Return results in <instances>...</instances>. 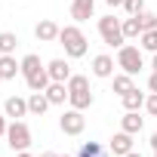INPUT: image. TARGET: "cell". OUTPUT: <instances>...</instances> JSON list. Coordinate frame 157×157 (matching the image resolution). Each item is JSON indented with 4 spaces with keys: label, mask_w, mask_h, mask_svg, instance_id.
Returning <instances> with one entry per match:
<instances>
[{
    "label": "cell",
    "mask_w": 157,
    "mask_h": 157,
    "mask_svg": "<svg viewBox=\"0 0 157 157\" xmlns=\"http://www.w3.org/2000/svg\"><path fill=\"white\" fill-rule=\"evenodd\" d=\"M59 43L65 46V56H68V59H83L86 49H90L86 34L77 28V25H65V28L59 31Z\"/></svg>",
    "instance_id": "6da1fadb"
},
{
    "label": "cell",
    "mask_w": 157,
    "mask_h": 157,
    "mask_svg": "<svg viewBox=\"0 0 157 157\" xmlns=\"http://www.w3.org/2000/svg\"><path fill=\"white\" fill-rule=\"evenodd\" d=\"M68 102L71 108L77 111H86L93 105V93H90V80L83 74H71V80H68Z\"/></svg>",
    "instance_id": "7a4b0ae2"
},
{
    "label": "cell",
    "mask_w": 157,
    "mask_h": 157,
    "mask_svg": "<svg viewBox=\"0 0 157 157\" xmlns=\"http://www.w3.org/2000/svg\"><path fill=\"white\" fill-rule=\"evenodd\" d=\"M99 34H102V40L108 43V46H123V22L120 19H114V16H102L99 19Z\"/></svg>",
    "instance_id": "3957f363"
},
{
    "label": "cell",
    "mask_w": 157,
    "mask_h": 157,
    "mask_svg": "<svg viewBox=\"0 0 157 157\" xmlns=\"http://www.w3.org/2000/svg\"><path fill=\"white\" fill-rule=\"evenodd\" d=\"M142 65H145V59H142V46H120L117 49V68H123V74H139L142 71Z\"/></svg>",
    "instance_id": "277c9868"
},
{
    "label": "cell",
    "mask_w": 157,
    "mask_h": 157,
    "mask_svg": "<svg viewBox=\"0 0 157 157\" xmlns=\"http://www.w3.org/2000/svg\"><path fill=\"white\" fill-rule=\"evenodd\" d=\"M6 139H10V148H13L16 154H19V151H28V145H31V129H28V123H22V120L10 123Z\"/></svg>",
    "instance_id": "5b68a950"
},
{
    "label": "cell",
    "mask_w": 157,
    "mask_h": 157,
    "mask_svg": "<svg viewBox=\"0 0 157 157\" xmlns=\"http://www.w3.org/2000/svg\"><path fill=\"white\" fill-rule=\"evenodd\" d=\"M59 126H62V132H65V136H80V132L86 129V117H83V111L71 108V111H65V114H62Z\"/></svg>",
    "instance_id": "8992f818"
},
{
    "label": "cell",
    "mask_w": 157,
    "mask_h": 157,
    "mask_svg": "<svg viewBox=\"0 0 157 157\" xmlns=\"http://www.w3.org/2000/svg\"><path fill=\"white\" fill-rule=\"evenodd\" d=\"M59 25L52 22V19H43V22H37V28H34V37L40 40V43H52V40H59Z\"/></svg>",
    "instance_id": "52a82bcc"
},
{
    "label": "cell",
    "mask_w": 157,
    "mask_h": 157,
    "mask_svg": "<svg viewBox=\"0 0 157 157\" xmlns=\"http://www.w3.org/2000/svg\"><path fill=\"white\" fill-rule=\"evenodd\" d=\"M108 151H111L114 157H123V154H129V151H132V132H123V129H120V132L111 139Z\"/></svg>",
    "instance_id": "ba28073f"
},
{
    "label": "cell",
    "mask_w": 157,
    "mask_h": 157,
    "mask_svg": "<svg viewBox=\"0 0 157 157\" xmlns=\"http://www.w3.org/2000/svg\"><path fill=\"white\" fill-rule=\"evenodd\" d=\"M93 13H96V0H71V19L86 22L93 19Z\"/></svg>",
    "instance_id": "9c48e42d"
},
{
    "label": "cell",
    "mask_w": 157,
    "mask_h": 157,
    "mask_svg": "<svg viewBox=\"0 0 157 157\" xmlns=\"http://www.w3.org/2000/svg\"><path fill=\"white\" fill-rule=\"evenodd\" d=\"M46 71H49L52 80H59V83H68V80H71V65H68L65 59H52V62L46 65Z\"/></svg>",
    "instance_id": "30bf717a"
},
{
    "label": "cell",
    "mask_w": 157,
    "mask_h": 157,
    "mask_svg": "<svg viewBox=\"0 0 157 157\" xmlns=\"http://www.w3.org/2000/svg\"><path fill=\"white\" fill-rule=\"evenodd\" d=\"M3 111H6V117H25V114H31L28 111V99H19V96H10L6 99V105H3Z\"/></svg>",
    "instance_id": "8fae6325"
},
{
    "label": "cell",
    "mask_w": 157,
    "mask_h": 157,
    "mask_svg": "<svg viewBox=\"0 0 157 157\" xmlns=\"http://www.w3.org/2000/svg\"><path fill=\"white\" fill-rule=\"evenodd\" d=\"M93 74H96V77H114V59L105 56V52L96 56V59H93Z\"/></svg>",
    "instance_id": "7c38bea8"
},
{
    "label": "cell",
    "mask_w": 157,
    "mask_h": 157,
    "mask_svg": "<svg viewBox=\"0 0 157 157\" xmlns=\"http://www.w3.org/2000/svg\"><path fill=\"white\" fill-rule=\"evenodd\" d=\"M46 99H49V105H62L65 99H68V83H59V80H52L46 90Z\"/></svg>",
    "instance_id": "4fadbf2b"
},
{
    "label": "cell",
    "mask_w": 157,
    "mask_h": 157,
    "mask_svg": "<svg viewBox=\"0 0 157 157\" xmlns=\"http://www.w3.org/2000/svg\"><path fill=\"white\" fill-rule=\"evenodd\" d=\"M142 126H145V123H142L139 111H126V114L120 117V129H123V132H132V136H139V132H142Z\"/></svg>",
    "instance_id": "5bb4252c"
},
{
    "label": "cell",
    "mask_w": 157,
    "mask_h": 157,
    "mask_svg": "<svg viewBox=\"0 0 157 157\" xmlns=\"http://www.w3.org/2000/svg\"><path fill=\"white\" fill-rule=\"evenodd\" d=\"M40 71H46V68L40 65V56H34V52H31V56H25V59H22V77H25V80H31V77H34V74H40Z\"/></svg>",
    "instance_id": "9a60e30c"
},
{
    "label": "cell",
    "mask_w": 157,
    "mask_h": 157,
    "mask_svg": "<svg viewBox=\"0 0 157 157\" xmlns=\"http://www.w3.org/2000/svg\"><path fill=\"white\" fill-rule=\"evenodd\" d=\"M46 108H49V99H46V93H31V96H28V111H31V114L43 117V114H46Z\"/></svg>",
    "instance_id": "2e32d148"
},
{
    "label": "cell",
    "mask_w": 157,
    "mask_h": 157,
    "mask_svg": "<svg viewBox=\"0 0 157 157\" xmlns=\"http://www.w3.org/2000/svg\"><path fill=\"white\" fill-rule=\"evenodd\" d=\"M19 71H22V62H16V56H0V74H3V80H13Z\"/></svg>",
    "instance_id": "e0dca14e"
},
{
    "label": "cell",
    "mask_w": 157,
    "mask_h": 157,
    "mask_svg": "<svg viewBox=\"0 0 157 157\" xmlns=\"http://www.w3.org/2000/svg\"><path fill=\"white\" fill-rule=\"evenodd\" d=\"M120 99H123V108H126V111H139V108H145V99H148V96L139 93V90H129V93H123Z\"/></svg>",
    "instance_id": "ac0fdd59"
},
{
    "label": "cell",
    "mask_w": 157,
    "mask_h": 157,
    "mask_svg": "<svg viewBox=\"0 0 157 157\" xmlns=\"http://www.w3.org/2000/svg\"><path fill=\"white\" fill-rule=\"evenodd\" d=\"M25 83H28V90H31V93H43V90L52 83V77H49V71H40V74H34L31 80H25Z\"/></svg>",
    "instance_id": "d6986e66"
},
{
    "label": "cell",
    "mask_w": 157,
    "mask_h": 157,
    "mask_svg": "<svg viewBox=\"0 0 157 157\" xmlns=\"http://www.w3.org/2000/svg\"><path fill=\"white\" fill-rule=\"evenodd\" d=\"M16 46H19V37H16L13 31H3V34H0V56H13Z\"/></svg>",
    "instance_id": "ffe728a7"
},
{
    "label": "cell",
    "mask_w": 157,
    "mask_h": 157,
    "mask_svg": "<svg viewBox=\"0 0 157 157\" xmlns=\"http://www.w3.org/2000/svg\"><path fill=\"white\" fill-rule=\"evenodd\" d=\"M77 157H108V151H105L99 142H83L80 151H77Z\"/></svg>",
    "instance_id": "44dd1931"
},
{
    "label": "cell",
    "mask_w": 157,
    "mask_h": 157,
    "mask_svg": "<svg viewBox=\"0 0 157 157\" xmlns=\"http://www.w3.org/2000/svg\"><path fill=\"white\" fill-rule=\"evenodd\" d=\"M123 37H126V40H132V37H142L139 16H129V19H123Z\"/></svg>",
    "instance_id": "7402d4cb"
},
{
    "label": "cell",
    "mask_w": 157,
    "mask_h": 157,
    "mask_svg": "<svg viewBox=\"0 0 157 157\" xmlns=\"http://www.w3.org/2000/svg\"><path fill=\"white\" fill-rule=\"evenodd\" d=\"M129 90H136V83H132V74H114V93H129Z\"/></svg>",
    "instance_id": "603a6c76"
},
{
    "label": "cell",
    "mask_w": 157,
    "mask_h": 157,
    "mask_svg": "<svg viewBox=\"0 0 157 157\" xmlns=\"http://www.w3.org/2000/svg\"><path fill=\"white\" fill-rule=\"evenodd\" d=\"M139 40H142V43H139L142 49L157 52V28H154V31H142V37H139Z\"/></svg>",
    "instance_id": "cb8c5ba5"
},
{
    "label": "cell",
    "mask_w": 157,
    "mask_h": 157,
    "mask_svg": "<svg viewBox=\"0 0 157 157\" xmlns=\"http://www.w3.org/2000/svg\"><path fill=\"white\" fill-rule=\"evenodd\" d=\"M139 25H142V31H154V28H157V16L142 10V13H139Z\"/></svg>",
    "instance_id": "d4e9b609"
},
{
    "label": "cell",
    "mask_w": 157,
    "mask_h": 157,
    "mask_svg": "<svg viewBox=\"0 0 157 157\" xmlns=\"http://www.w3.org/2000/svg\"><path fill=\"white\" fill-rule=\"evenodd\" d=\"M123 10H126L129 16H139V13L145 10V0H123Z\"/></svg>",
    "instance_id": "484cf974"
},
{
    "label": "cell",
    "mask_w": 157,
    "mask_h": 157,
    "mask_svg": "<svg viewBox=\"0 0 157 157\" xmlns=\"http://www.w3.org/2000/svg\"><path fill=\"white\" fill-rule=\"evenodd\" d=\"M145 111H148L151 117H157V93H151V96L145 99Z\"/></svg>",
    "instance_id": "4316f807"
},
{
    "label": "cell",
    "mask_w": 157,
    "mask_h": 157,
    "mask_svg": "<svg viewBox=\"0 0 157 157\" xmlns=\"http://www.w3.org/2000/svg\"><path fill=\"white\" fill-rule=\"evenodd\" d=\"M148 90H151V93H157V71L148 77Z\"/></svg>",
    "instance_id": "83f0119b"
},
{
    "label": "cell",
    "mask_w": 157,
    "mask_h": 157,
    "mask_svg": "<svg viewBox=\"0 0 157 157\" xmlns=\"http://www.w3.org/2000/svg\"><path fill=\"white\" fill-rule=\"evenodd\" d=\"M6 129H10L6 126V117H0V136H6Z\"/></svg>",
    "instance_id": "f1b7e54d"
},
{
    "label": "cell",
    "mask_w": 157,
    "mask_h": 157,
    "mask_svg": "<svg viewBox=\"0 0 157 157\" xmlns=\"http://www.w3.org/2000/svg\"><path fill=\"white\" fill-rule=\"evenodd\" d=\"M105 3H108V6L114 10V6H123V0H105Z\"/></svg>",
    "instance_id": "f546056e"
},
{
    "label": "cell",
    "mask_w": 157,
    "mask_h": 157,
    "mask_svg": "<svg viewBox=\"0 0 157 157\" xmlns=\"http://www.w3.org/2000/svg\"><path fill=\"white\" fill-rule=\"evenodd\" d=\"M151 148H154V151H157V132H154V136H151Z\"/></svg>",
    "instance_id": "4dcf8cb0"
},
{
    "label": "cell",
    "mask_w": 157,
    "mask_h": 157,
    "mask_svg": "<svg viewBox=\"0 0 157 157\" xmlns=\"http://www.w3.org/2000/svg\"><path fill=\"white\" fill-rule=\"evenodd\" d=\"M40 157H62V154H56V151H46V154H40Z\"/></svg>",
    "instance_id": "1f68e13d"
},
{
    "label": "cell",
    "mask_w": 157,
    "mask_h": 157,
    "mask_svg": "<svg viewBox=\"0 0 157 157\" xmlns=\"http://www.w3.org/2000/svg\"><path fill=\"white\" fill-rule=\"evenodd\" d=\"M16 157H34V154H28V151H19V154H16Z\"/></svg>",
    "instance_id": "d6a6232c"
},
{
    "label": "cell",
    "mask_w": 157,
    "mask_h": 157,
    "mask_svg": "<svg viewBox=\"0 0 157 157\" xmlns=\"http://www.w3.org/2000/svg\"><path fill=\"white\" fill-rule=\"evenodd\" d=\"M123 157H142V154H136V151H129V154H123Z\"/></svg>",
    "instance_id": "836d02e7"
},
{
    "label": "cell",
    "mask_w": 157,
    "mask_h": 157,
    "mask_svg": "<svg viewBox=\"0 0 157 157\" xmlns=\"http://www.w3.org/2000/svg\"><path fill=\"white\" fill-rule=\"evenodd\" d=\"M151 68H154V71H157V52H154V62H151Z\"/></svg>",
    "instance_id": "e575fe53"
},
{
    "label": "cell",
    "mask_w": 157,
    "mask_h": 157,
    "mask_svg": "<svg viewBox=\"0 0 157 157\" xmlns=\"http://www.w3.org/2000/svg\"><path fill=\"white\" fill-rule=\"evenodd\" d=\"M0 83H3V74H0Z\"/></svg>",
    "instance_id": "d590c367"
},
{
    "label": "cell",
    "mask_w": 157,
    "mask_h": 157,
    "mask_svg": "<svg viewBox=\"0 0 157 157\" xmlns=\"http://www.w3.org/2000/svg\"><path fill=\"white\" fill-rule=\"evenodd\" d=\"M154 157H157V151H154Z\"/></svg>",
    "instance_id": "8d00e7d4"
},
{
    "label": "cell",
    "mask_w": 157,
    "mask_h": 157,
    "mask_svg": "<svg viewBox=\"0 0 157 157\" xmlns=\"http://www.w3.org/2000/svg\"><path fill=\"white\" fill-rule=\"evenodd\" d=\"M62 157H68V154H62Z\"/></svg>",
    "instance_id": "74e56055"
}]
</instances>
